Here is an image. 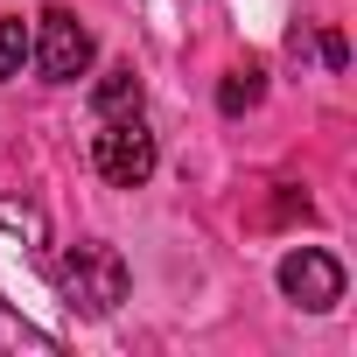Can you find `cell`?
Here are the masks:
<instances>
[{"label":"cell","mask_w":357,"mask_h":357,"mask_svg":"<svg viewBox=\"0 0 357 357\" xmlns=\"http://www.w3.org/2000/svg\"><path fill=\"white\" fill-rule=\"evenodd\" d=\"M29 56H36V36H29V22H22V15H0V84H15Z\"/></svg>","instance_id":"cell-7"},{"label":"cell","mask_w":357,"mask_h":357,"mask_svg":"<svg viewBox=\"0 0 357 357\" xmlns=\"http://www.w3.org/2000/svg\"><path fill=\"white\" fill-rule=\"evenodd\" d=\"M322 70H350V43H343V29H322Z\"/></svg>","instance_id":"cell-10"},{"label":"cell","mask_w":357,"mask_h":357,"mask_svg":"<svg viewBox=\"0 0 357 357\" xmlns=\"http://www.w3.org/2000/svg\"><path fill=\"white\" fill-rule=\"evenodd\" d=\"M56 287H63V308H70V315L105 322V315L126 301V259H119V245H105V238H77V245H63V259H56Z\"/></svg>","instance_id":"cell-1"},{"label":"cell","mask_w":357,"mask_h":357,"mask_svg":"<svg viewBox=\"0 0 357 357\" xmlns=\"http://www.w3.org/2000/svg\"><path fill=\"white\" fill-rule=\"evenodd\" d=\"M273 280H280V294H287L294 308H308V315H329V308L343 301V266H336L322 245H294Z\"/></svg>","instance_id":"cell-4"},{"label":"cell","mask_w":357,"mask_h":357,"mask_svg":"<svg viewBox=\"0 0 357 357\" xmlns=\"http://www.w3.org/2000/svg\"><path fill=\"white\" fill-rule=\"evenodd\" d=\"M273 211H280V218H301V225H308V218H315V204H308V197H301V190H280V204H273Z\"/></svg>","instance_id":"cell-11"},{"label":"cell","mask_w":357,"mask_h":357,"mask_svg":"<svg viewBox=\"0 0 357 357\" xmlns=\"http://www.w3.org/2000/svg\"><path fill=\"white\" fill-rule=\"evenodd\" d=\"M91 56H98V43H91V29L70 15V8H43L36 15V70L50 77V84H77L84 70H91Z\"/></svg>","instance_id":"cell-3"},{"label":"cell","mask_w":357,"mask_h":357,"mask_svg":"<svg viewBox=\"0 0 357 357\" xmlns=\"http://www.w3.org/2000/svg\"><path fill=\"white\" fill-rule=\"evenodd\" d=\"M0 350H36V357H56L63 343L50 336V329H36V322H22L8 301H0Z\"/></svg>","instance_id":"cell-8"},{"label":"cell","mask_w":357,"mask_h":357,"mask_svg":"<svg viewBox=\"0 0 357 357\" xmlns=\"http://www.w3.org/2000/svg\"><path fill=\"white\" fill-rule=\"evenodd\" d=\"M0 231H22L36 252L50 245V225H43V211H36V204H15V197H0Z\"/></svg>","instance_id":"cell-9"},{"label":"cell","mask_w":357,"mask_h":357,"mask_svg":"<svg viewBox=\"0 0 357 357\" xmlns=\"http://www.w3.org/2000/svg\"><path fill=\"white\" fill-rule=\"evenodd\" d=\"M259 98H266V70H259V63H238V70H231V77L218 84V112H225V119L252 112Z\"/></svg>","instance_id":"cell-6"},{"label":"cell","mask_w":357,"mask_h":357,"mask_svg":"<svg viewBox=\"0 0 357 357\" xmlns=\"http://www.w3.org/2000/svg\"><path fill=\"white\" fill-rule=\"evenodd\" d=\"M91 168L105 175L112 190H140L147 175L161 168V147H154V133L140 126V112H133V119H98V133H91Z\"/></svg>","instance_id":"cell-2"},{"label":"cell","mask_w":357,"mask_h":357,"mask_svg":"<svg viewBox=\"0 0 357 357\" xmlns=\"http://www.w3.org/2000/svg\"><path fill=\"white\" fill-rule=\"evenodd\" d=\"M140 98H147V84L133 77V63H112V70L91 84V112H98V119H133Z\"/></svg>","instance_id":"cell-5"}]
</instances>
